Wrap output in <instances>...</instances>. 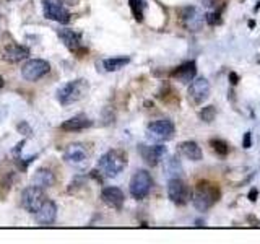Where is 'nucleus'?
Here are the masks:
<instances>
[{"mask_svg": "<svg viewBox=\"0 0 260 244\" xmlns=\"http://www.w3.org/2000/svg\"><path fill=\"white\" fill-rule=\"evenodd\" d=\"M127 166V153L124 150L114 148L106 151L103 157L98 161V169L106 177H116L119 176L122 171Z\"/></svg>", "mask_w": 260, "mask_h": 244, "instance_id": "nucleus-1", "label": "nucleus"}, {"mask_svg": "<svg viewBox=\"0 0 260 244\" xmlns=\"http://www.w3.org/2000/svg\"><path fill=\"white\" fill-rule=\"evenodd\" d=\"M88 86H89L88 81L83 78L72 80L57 89V101H59L62 106H69V104H73L80 100H83L85 95L88 93Z\"/></svg>", "mask_w": 260, "mask_h": 244, "instance_id": "nucleus-2", "label": "nucleus"}, {"mask_svg": "<svg viewBox=\"0 0 260 244\" xmlns=\"http://www.w3.org/2000/svg\"><path fill=\"white\" fill-rule=\"evenodd\" d=\"M218 199H219L218 187L208 182H200L193 194V207L199 211H207L208 208L215 205Z\"/></svg>", "mask_w": 260, "mask_h": 244, "instance_id": "nucleus-3", "label": "nucleus"}, {"mask_svg": "<svg viewBox=\"0 0 260 244\" xmlns=\"http://www.w3.org/2000/svg\"><path fill=\"white\" fill-rule=\"evenodd\" d=\"M174 132H176V127L173 124V120H169V119L153 120L148 124V127H146V137H148V140L156 142V143L171 140V138L174 137Z\"/></svg>", "mask_w": 260, "mask_h": 244, "instance_id": "nucleus-4", "label": "nucleus"}, {"mask_svg": "<svg viewBox=\"0 0 260 244\" xmlns=\"http://www.w3.org/2000/svg\"><path fill=\"white\" fill-rule=\"evenodd\" d=\"M151 187H153V179L148 171L146 169L135 171V174L132 176V179H130V186H128L130 195L137 200H142L150 194Z\"/></svg>", "mask_w": 260, "mask_h": 244, "instance_id": "nucleus-5", "label": "nucleus"}, {"mask_svg": "<svg viewBox=\"0 0 260 244\" xmlns=\"http://www.w3.org/2000/svg\"><path fill=\"white\" fill-rule=\"evenodd\" d=\"M43 10L47 20L67 24L70 21V10L65 7L63 0H43Z\"/></svg>", "mask_w": 260, "mask_h": 244, "instance_id": "nucleus-6", "label": "nucleus"}, {"mask_svg": "<svg viewBox=\"0 0 260 244\" xmlns=\"http://www.w3.org/2000/svg\"><path fill=\"white\" fill-rule=\"evenodd\" d=\"M46 200H47L46 194L43 191V187L39 186L32 184L21 192V207L26 211H29V214H35Z\"/></svg>", "mask_w": 260, "mask_h": 244, "instance_id": "nucleus-7", "label": "nucleus"}, {"mask_svg": "<svg viewBox=\"0 0 260 244\" xmlns=\"http://www.w3.org/2000/svg\"><path fill=\"white\" fill-rule=\"evenodd\" d=\"M49 70H51V65H49L47 60L31 59L21 67V75L24 80H28V81H38L44 75H47Z\"/></svg>", "mask_w": 260, "mask_h": 244, "instance_id": "nucleus-8", "label": "nucleus"}, {"mask_svg": "<svg viewBox=\"0 0 260 244\" xmlns=\"http://www.w3.org/2000/svg\"><path fill=\"white\" fill-rule=\"evenodd\" d=\"M88 158H89V153L86 150L85 145L81 143H72L67 146V150L63 153V160L67 165L70 166H75V168H81L85 166L88 163Z\"/></svg>", "mask_w": 260, "mask_h": 244, "instance_id": "nucleus-9", "label": "nucleus"}, {"mask_svg": "<svg viewBox=\"0 0 260 244\" xmlns=\"http://www.w3.org/2000/svg\"><path fill=\"white\" fill-rule=\"evenodd\" d=\"M168 197L176 205H184L189 200V189L181 177H171L168 181Z\"/></svg>", "mask_w": 260, "mask_h": 244, "instance_id": "nucleus-10", "label": "nucleus"}, {"mask_svg": "<svg viewBox=\"0 0 260 244\" xmlns=\"http://www.w3.org/2000/svg\"><path fill=\"white\" fill-rule=\"evenodd\" d=\"M57 36L63 43V46L69 49V51L75 52V54H85L88 52V49L83 47L81 44V35L77 33L75 29H70V28H62V29H57Z\"/></svg>", "mask_w": 260, "mask_h": 244, "instance_id": "nucleus-11", "label": "nucleus"}, {"mask_svg": "<svg viewBox=\"0 0 260 244\" xmlns=\"http://www.w3.org/2000/svg\"><path fill=\"white\" fill-rule=\"evenodd\" d=\"M210 96V83L207 78L199 77L193 78L189 85V98L192 100V103L195 104H202L203 101Z\"/></svg>", "mask_w": 260, "mask_h": 244, "instance_id": "nucleus-12", "label": "nucleus"}, {"mask_svg": "<svg viewBox=\"0 0 260 244\" xmlns=\"http://www.w3.org/2000/svg\"><path fill=\"white\" fill-rule=\"evenodd\" d=\"M138 151H140L142 158L146 161V165L156 166L158 163L162 160V157L166 155V146L162 145H138Z\"/></svg>", "mask_w": 260, "mask_h": 244, "instance_id": "nucleus-13", "label": "nucleus"}, {"mask_svg": "<svg viewBox=\"0 0 260 244\" xmlns=\"http://www.w3.org/2000/svg\"><path fill=\"white\" fill-rule=\"evenodd\" d=\"M101 200L109 208L122 210L125 197H124V192H122L119 187H106V189H103V192H101Z\"/></svg>", "mask_w": 260, "mask_h": 244, "instance_id": "nucleus-14", "label": "nucleus"}, {"mask_svg": "<svg viewBox=\"0 0 260 244\" xmlns=\"http://www.w3.org/2000/svg\"><path fill=\"white\" fill-rule=\"evenodd\" d=\"M195 75H197V64H195V60H187L171 72V77L181 81V83H190Z\"/></svg>", "mask_w": 260, "mask_h": 244, "instance_id": "nucleus-15", "label": "nucleus"}, {"mask_svg": "<svg viewBox=\"0 0 260 244\" xmlns=\"http://www.w3.org/2000/svg\"><path fill=\"white\" fill-rule=\"evenodd\" d=\"M29 57V49L21 44H8L2 49V59L7 62H21Z\"/></svg>", "mask_w": 260, "mask_h": 244, "instance_id": "nucleus-16", "label": "nucleus"}, {"mask_svg": "<svg viewBox=\"0 0 260 244\" xmlns=\"http://www.w3.org/2000/svg\"><path fill=\"white\" fill-rule=\"evenodd\" d=\"M35 218L39 225H51L55 222V217H57V207L52 200H46L43 205H41L35 214Z\"/></svg>", "mask_w": 260, "mask_h": 244, "instance_id": "nucleus-17", "label": "nucleus"}, {"mask_svg": "<svg viewBox=\"0 0 260 244\" xmlns=\"http://www.w3.org/2000/svg\"><path fill=\"white\" fill-rule=\"evenodd\" d=\"M91 126H93V120L88 116H85V114H77V116H73L65 122H62L60 129L63 132H80V130H85Z\"/></svg>", "mask_w": 260, "mask_h": 244, "instance_id": "nucleus-18", "label": "nucleus"}, {"mask_svg": "<svg viewBox=\"0 0 260 244\" xmlns=\"http://www.w3.org/2000/svg\"><path fill=\"white\" fill-rule=\"evenodd\" d=\"M182 23L185 24V28L189 31H200L203 24V18L197 8L189 7L182 12Z\"/></svg>", "mask_w": 260, "mask_h": 244, "instance_id": "nucleus-19", "label": "nucleus"}, {"mask_svg": "<svg viewBox=\"0 0 260 244\" xmlns=\"http://www.w3.org/2000/svg\"><path fill=\"white\" fill-rule=\"evenodd\" d=\"M179 150H181V153L184 155V157L190 161H200L203 158L202 148L199 146L197 142H192V140L182 142L181 145H179Z\"/></svg>", "mask_w": 260, "mask_h": 244, "instance_id": "nucleus-20", "label": "nucleus"}, {"mask_svg": "<svg viewBox=\"0 0 260 244\" xmlns=\"http://www.w3.org/2000/svg\"><path fill=\"white\" fill-rule=\"evenodd\" d=\"M54 182H55V177H54V174L51 173L49 169H44V168H41V169H38L36 173H35V176H32V184L35 186H39V187H51V186H54Z\"/></svg>", "mask_w": 260, "mask_h": 244, "instance_id": "nucleus-21", "label": "nucleus"}, {"mask_svg": "<svg viewBox=\"0 0 260 244\" xmlns=\"http://www.w3.org/2000/svg\"><path fill=\"white\" fill-rule=\"evenodd\" d=\"M128 62L130 57H109V59H104L101 65L106 72H117L120 69H124Z\"/></svg>", "mask_w": 260, "mask_h": 244, "instance_id": "nucleus-22", "label": "nucleus"}, {"mask_svg": "<svg viewBox=\"0 0 260 244\" xmlns=\"http://www.w3.org/2000/svg\"><path fill=\"white\" fill-rule=\"evenodd\" d=\"M165 171H166V174L171 176V177H179V173H182V168L181 165H179V161L174 158V157H171L166 160L165 163ZM169 177V179H171Z\"/></svg>", "mask_w": 260, "mask_h": 244, "instance_id": "nucleus-23", "label": "nucleus"}, {"mask_svg": "<svg viewBox=\"0 0 260 244\" xmlns=\"http://www.w3.org/2000/svg\"><path fill=\"white\" fill-rule=\"evenodd\" d=\"M128 4H130V10H132L135 20L142 21L143 20L145 7H146V0H128Z\"/></svg>", "mask_w": 260, "mask_h": 244, "instance_id": "nucleus-24", "label": "nucleus"}, {"mask_svg": "<svg viewBox=\"0 0 260 244\" xmlns=\"http://www.w3.org/2000/svg\"><path fill=\"white\" fill-rule=\"evenodd\" d=\"M210 145H211V148H213L218 155H221V157H226L228 151H230V146H228V143L224 140H221V138H211Z\"/></svg>", "mask_w": 260, "mask_h": 244, "instance_id": "nucleus-25", "label": "nucleus"}, {"mask_svg": "<svg viewBox=\"0 0 260 244\" xmlns=\"http://www.w3.org/2000/svg\"><path fill=\"white\" fill-rule=\"evenodd\" d=\"M216 117V109H215V106H207V108H203L200 111V119L203 122H211V120H215Z\"/></svg>", "mask_w": 260, "mask_h": 244, "instance_id": "nucleus-26", "label": "nucleus"}, {"mask_svg": "<svg viewBox=\"0 0 260 244\" xmlns=\"http://www.w3.org/2000/svg\"><path fill=\"white\" fill-rule=\"evenodd\" d=\"M205 20L208 24H219L221 23V16H219V13H216V12H211V13H207Z\"/></svg>", "mask_w": 260, "mask_h": 244, "instance_id": "nucleus-27", "label": "nucleus"}, {"mask_svg": "<svg viewBox=\"0 0 260 244\" xmlns=\"http://www.w3.org/2000/svg\"><path fill=\"white\" fill-rule=\"evenodd\" d=\"M242 146H244V148H250V146H252V135H250V132H246V134H244Z\"/></svg>", "mask_w": 260, "mask_h": 244, "instance_id": "nucleus-28", "label": "nucleus"}, {"mask_svg": "<svg viewBox=\"0 0 260 244\" xmlns=\"http://www.w3.org/2000/svg\"><path fill=\"white\" fill-rule=\"evenodd\" d=\"M230 83L231 85H238L239 83V75H238V73H234V72L230 73Z\"/></svg>", "mask_w": 260, "mask_h": 244, "instance_id": "nucleus-29", "label": "nucleus"}, {"mask_svg": "<svg viewBox=\"0 0 260 244\" xmlns=\"http://www.w3.org/2000/svg\"><path fill=\"white\" fill-rule=\"evenodd\" d=\"M257 195H258V191H257V189H252V191H250V194H249L250 202H255V200H257Z\"/></svg>", "mask_w": 260, "mask_h": 244, "instance_id": "nucleus-30", "label": "nucleus"}, {"mask_svg": "<svg viewBox=\"0 0 260 244\" xmlns=\"http://www.w3.org/2000/svg\"><path fill=\"white\" fill-rule=\"evenodd\" d=\"M4 85H5V81H4V77L0 75V88H4Z\"/></svg>", "mask_w": 260, "mask_h": 244, "instance_id": "nucleus-31", "label": "nucleus"}, {"mask_svg": "<svg viewBox=\"0 0 260 244\" xmlns=\"http://www.w3.org/2000/svg\"><path fill=\"white\" fill-rule=\"evenodd\" d=\"M258 8H260V2H257V7H255V12L258 10Z\"/></svg>", "mask_w": 260, "mask_h": 244, "instance_id": "nucleus-32", "label": "nucleus"}]
</instances>
